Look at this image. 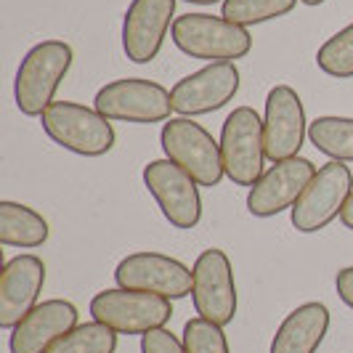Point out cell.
Masks as SVG:
<instances>
[{
    "instance_id": "cell-1",
    "label": "cell",
    "mask_w": 353,
    "mask_h": 353,
    "mask_svg": "<svg viewBox=\"0 0 353 353\" xmlns=\"http://www.w3.org/2000/svg\"><path fill=\"white\" fill-rule=\"evenodd\" d=\"M74 51L64 40H43L21 59L14 80V99L24 117H43L56 90L70 74Z\"/></svg>"
},
{
    "instance_id": "cell-2",
    "label": "cell",
    "mask_w": 353,
    "mask_h": 353,
    "mask_svg": "<svg viewBox=\"0 0 353 353\" xmlns=\"http://www.w3.org/2000/svg\"><path fill=\"white\" fill-rule=\"evenodd\" d=\"M170 37L176 48L208 64L239 61L252 51V35L245 27L212 14H183L176 17Z\"/></svg>"
},
{
    "instance_id": "cell-3",
    "label": "cell",
    "mask_w": 353,
    "mask_h": 353,
    "mask_svg": "<svg viewBox=\"0 0 353 353\" xmlns=\"http://www.w3.org/2000/svg\"><path fill=\"white\" fill-rule=\"evenodd\" d=\"M40 125L56 146L80 157H104L117 141L112 120H106L99 109L74 101H53L40 117Z\"/></svg>"
},
{
    "instance_id": "cell-4",
    "label": "cell",
    "mask_w": 353,
    "mask_h": 353,
    "mask_svg": "<svg viewBox=\"0 0 353 353\" xmlns=\"http://www.w3.org/2000/svg\"><path fill=\"white\" fill-rule=\"evenodd\" d=\"M159 143H162L165 159L176 162L199 186L212 189L226 176L221 143L192 117H170L159 130Z\"/></svg>"
},
{
    "instance_id": "cell-5",
    "label": "cell",
    "mask_w": 353,
    "mask_h": 353,
    "mask_svg": "<svg viewBox=\"0 0 353 353\" xmlns=\"http://www.w3.org/2000/svg\"><path fill=\"white\" fill-rule=\"evenodd\" d=\"M88 308L93 321L114 330L117 335H146L173 319V303L168 298L123 287L101 290L93 295Z\"/></svg>"
},
{
    "instance_id": "cell-6",
    "label": "cell",
    "mask_w": 353,
    "mask_h": 353,
    "mask_svg": "<svg viewBox=\"0 0 353 353\" xmlns=\"http://www.w3.org/2000/svg\"><path fill=\"white\" fill-rule=\"evenodd\" d=\"M93 109H99L106 120L133 125L168 123L173 112L170 90L162 88L146 77H123L99 88L93 99Z\"/></svg>"
},
{
    "instance_id": "cell-7",
    "label": "cell",
    "mask_w": 353,
    "mask_h": 353,
    "mask_svg": "<svg viewBox=\"0 0 353 353\" xmlns=\"http://www.w3.org/2000/svg\"><path fill=\"white\" fill-rule=\"evenodd\" d=\"M221 157L223 170L236 186H255L263 176L265 141L263 120L252 106H236L221 128Z\"/></svg>"
},
{
    "instance_id": "cell-8",
    "label": "cell",
    "mask_w": 353,
    "mask_h": 353,
    "mask_svg": "<svg viewBox=\"0 0 353 353\" xmlns=\"http://www.w3.org/2000/svg\"><path fill=\"white\" fill-rule=\"evenodd\" d=\"M143 186L157 202L165 221L176 229H196L202 221L199 183L170 159H152L143 168Z\"/></svg>"
},
{
    "instance_id": "cell-9",
    "label": "cell",
    "mask_w": 353,
    "mask_h": 353,
    "mask_svg": "<svg viewBox=\"0 0 353 353\" xmlns=\"http://www.w3.org/2000/svg\"><path fill=\"white\" fill-rule=\"evenodd\" d=\"M114 282L123 290L149 292L168 301L186 298L194 290V274L181 261L162 252H133L125 255L114 268Z\"/></svg>"
},
{
    "instance_id": "cell-10",
    "label": "cell",
    "mask_w": 353,
    "mask_h": 353,
    "mask_svg": "<svg viewBox=\"0 0 353 353\" xmlns=\"http://www.w3.org/2000/svg\"><path fill=\"white\" fill-rule=\"evenodd\" d=\"M353 194V173L345 162H327L319 168L314 181L292 208V226L301 234H316L327 229L343 212Z\"/></svg>"
},
{
    "instance_id": "cell-11",
    "label": "cell",
    "mask_w": 353,
    "mask_h": 353,
    "mask_svg": "<svg viewBox=\"0 0 353 353\" xmlns=\"http://www.w3.org/2000/svg\"><path fill=\"white\" fill-rule=\"evenodd\" d=\"M194 290L192 303L199 319L212 321L218 327H226L236 316V282H234V265L223 250L210 248L199 252L194 261Z\"/></svg>"
},
{
    "instance_id": "cell-12",
    "label": "cell",
    "mask_w": 353,
    "mask_h": 353,
    "mask_svg": "<svg viewBox=\"0 0 353 353\" xmlns=\"http://www.w3.org/2000/svg\"><path fill=\"white\" fill-rule=\"evenodd\" d=\"M239 85H242V74L236 70V64H229V61L208 64L173 85L170 90L173 112L178 117H199V114L218 112L229 101H234Z\"/></svg>"
},
{
    "instance_id": "cell-13",
    "label": "cell",
    "mask_w": 353,
    "mask_h": 353,
    "mask_svg": "<svg viewBox=\"0 0 353 353\" xmlns=\"http://www.w3.org/2000/svg\"><path fill=\"white\" fill-rule=\"evenodd\" d=\"M305 109L298 90L290 85H274L265 96L263 112V141L265 157L271 162L301 157V149L308 139Z\"/></svg>"
},
{
    "instance_id": "cell-14",
    "label": "cell",
    "mask_w": 353,
    "mask_h": 353,
    "mask_svg": "<svg viewBox=\"0 0 353 353\" xmlns=\"http://www.w3.org/2000/svg\"><path fill=\"white\" fill-rule=\"evenodd\" d=\"M316 173V165L305 157L274 162L263 176L258 178V183L250 189V215H255V218H274V215H279L284 210H292Z\"/></svg>"
},
{
    "instance_id": "cell-15",
    "label": "cell",
    "mask_w": 353,
    "mask_h": 353,
    "mask_svg": "<svg viewBox=\"0 0 353 353\" xmlns=\"http://www.w3.org/2000/svg\"><path fill=\"white\" fill-rule=\"evenodd\" d=\"M176 21V0H133L123 19V51L133 64L154 61Z\"/></svg>"
},
{
    "instance_id": "cell-16",
    "label": "cell",
    "mask_w": 353,
    "mask_h": 353,
    "mask_svg": "<svg viewBox=\"0 0 353 353\" xmlns=\"http://www.w3.org/2000/svg\"><path fill=\"white\" fill-rule=\"evenodd\" d=\"M46 287V263L37 255H17L0 274V327L14 330L27 314H32Z\"/></svg>"
},
{
    "instance_id": "cell-17",
    "label": "cell",
    "mask_w": 353,
    "mask_h": 353,
    "mask_svg": "<svg viewBox=\"0 0 353 353\" xmlns=\"http://www.w3.org/2000/svg\"><path fill=\"white\" fill-rule=\"evenodd\" d=\"M77 305L61 298L43 301L32 308V314L21 319L11 330L8 348L11 353H48L64 335L77 327Z\"/></svg>"
},
{
    "instance_id": "cell-18",
    "label": "cell",
    "mask_w": 353,
    "mask_h": 353,
    "mask_svg": "<svg viewBox=\"0 0 353 353\" xmlns=\"http://www.w3.org/2000/svg\"><path fill=\"white\" fill-rule=\"evenodd\" d=\"M330 308L324 303H303L276 327L268 353H316L330 332Z\"/></svg>"
},
{
    "instance_id": "cell-19",
    "label": "cell",
    "mask_w": 353,
    "mask_h": 353,
    "mask_svg": "<svg viewBox=\"0 0 353 353\" xmlns=\"http://www.w3.org/2000/svg\"><path fill=\"white\" fill-rule=\"evenodd\" d=\"M51 236L48 221L37 210L19 202H0V242L6 248L35 250L43 248Z\"/></svg>"
},
{
    "instance_id": "cell-20",
    "label": "cell",
    "mask_w": 353,
    "mask_h": 353,
    "mask_svg": "<svg viewBox=\"0 0 353 353\" xmlns=\"http://www.w3.org/2000/svg\"><path fill=\"white\" fill-rule=\"evenodd\" d=\"M308 141L335 162H353V117H316L308 125Z\"/></svg>"
},
{
    "instance_id": "cell-21",
    "label": "cell",
    "mask_w": 353,
    "mask_h": 353,
    "mask_svg": "<svg viewBox=\"0 0 353 353\" xmlns=\"http://www.w3.org/2000/svg\"><path fill=\"white\" fill-rule=\"evenodd\" d=\"M117 351V332L99 321L77 324L70 335H64L48 353H114Z\"/></svg>"
},
{
    "instance_id": "cell-22",
    "label": "cell",
    "mask_w": 353,
    "mask_h": 353,
    "mask_svg": "<svg viewBox=\"0 0 353 353\" xmlns=\"http://www.w3.org/2000/svg\"><path fill=\"white\" fill-rule=\"evenodd\" d=\"M295 6H298V0H223L221 17L248 30L252 24L287 17Z\"/></svg>"
},
{
    "instance_id": "cell-23",
    "label": "cell",
    "mask_w": 353,
    "mask_h": 353,
    "mask_svg": "<svg viewBox=\"0 0 353 353\" xmlns=\"http://www.w3.org/2000/svg\"><path fill=\"white\" fill-rule=\"evenodd\" d=\"M316 67L330 77L351 80L353 77V21L340 32L327 37L316 51Z\"/></svg>"
},
{
    "instance_id": "cell-24",
    "label": "cell",
    "mask_w": 353,
    "mask_h": 353,
    "mask_svg": "<svg viewBox=\"0 0 353 353\" xmlns=\"http://www.w3.org/2000/svg\"><path fill=\"white\" fill-rule=\"evenodd\" d=\"M183 348L186 353H231L229 340L223 335V327L205 321V319H189L183 324Z\"/></svg>"
},
{
    "instance_id": "cell-25",
    "label": "cell",
    "mask_w": 353,
    "mask_h": 353,
    "mask_svg": "<svg viewBox=\"0 0 353 353\" xmlns=\"http://www.w3.org/2000/svg\"><path fill=\"white\" fill-rule=\"evenodd\" d=\"M141 353H186V348L168 327H159L141 335Z\"/></svg>"
},
{
    "instance_id": "cell-26",
    "label": "cell",
    "mask_w": 353,
    "mask_h": 353,
    "mask_svg": "<svg viewBox=\"0 0 353 353\" xmlns=\"http://www.w3.org/2000/svg\"><path fill=\"white\" fill-rule=\"evenodd\" d=\"M335 290H337V295H340V301L353 311V265H345V268L337 271Z\"/></svg>"
},
{
    "instance_id": "cell-27",
    "label": "cell",
    "mask_w": 353,
    "mask_h": 353,
    "mask_svg": "<svg viewBox=\"0 0 353 353\" xmlns=\"http://www.w3.org/2000/svg\"><path fill=\"white\" fill-rule=\"evenodd\" d=\"M340 221H343V226H345V229L353 231V194L348 196L345 208H343V212H340Z\"/></svg>"
},
{
    "instance_id": "cell-28",
    "label": "cell",
    "mask_w": 353,
    "mask_h": 353,
    "mask_svg": "<svg viewBox=\"0 0 353 353\" xmlns=\"http://www.w3.org/2000/svg\"><path fill=\"white\" fill-rule=\"evenodd\" d=\"M186 3H196V6H212V3H223V0H186Z\"/></svg>"
},
{
    "instance_id": "cell-29",
    "label": "cell",
    "mask_w": 353,
    "mask_h": 353,
    "mask_svg": "<svg viewBox=\"0 0 353 353\" xmlns=\"http://www.w3.org/2000/svg\"><path fill=\"white\" fill-rule=\"evenodd\" d=\"M303 6H321V3H327V0H301Z\"/></svg>"
}]
</instances>
